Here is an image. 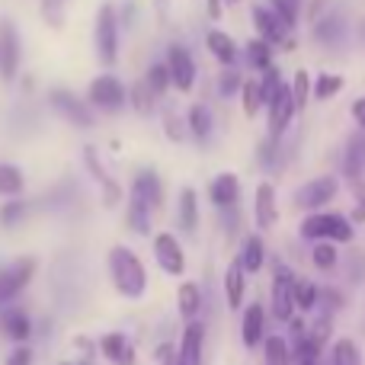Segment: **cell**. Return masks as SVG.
Segmentation results:
<instances>
[{"instance_id": "obj_1", "label": "cell", "mask_w": 365, "mask_h": 365, "mask_svg": "<svg viewBox=\"0 0 365 365\" xmlns=\"http://www.w3.org/2000/svg\"><path fill=\"white\" fill-rule=\"evenodd\" d=\"M109 276H113V285L122 298H141L148 289V269L138 257H135L128 247L115 244L109 250Z\"/></svg>"}, {"instance_id": "obj_2", "label": "cell", "mask_w": 365, "mask_h": 365, "mask_svg": "<svg viewBox=\"0 0 365 365\" xmlns=\"http://www.w3.org/2000/svg\"><path fill=\"white\" fill-rule=\"evenodd\" d=\"M304 240H334V244H349L353 240V225L346 221V215L340 212H311L298 227Z\"/></svg>"}, {"instance_id": "obj_3", "label": "cell", "mask_w": 365, "mask_h": 365, "mask_svg": "<svg viewBox=\"0 0 365 365\" xmlns=\"http://www.w3.org/2000/svg\"><path fill=\"white\" fill-rule=\"evenodd\" d=\"M96 55L106 68H113L119 58V16L113 4H103L96 13Z\"/></svg>"}, {"instance_id": "obj_4", "label": "cell", "mask_w": 365, "mask_h": 365, "mask_svg": "<svg viewBox=\"0 0 365 365\" xmlns=\"http://www.w3.org/2000/svg\"><path fill=\"white\" fill-rule=\"evenodd\" d=\"M336 189H340L336 177H317V180L304 182V186L295 192V205L304 208V212H317V208H324L327 202H334Z\"/></svg>"}, {"instance_id": "obj_5", "label": "cell", "mask_w": 365, "mask_h": 365, "mask_svg": "<svg viewBox=\"0 0 365 365\" xmlns=\"http://www.w3.org/2000/svg\"><path fill=\"white\" fill-rule=\"evenodd\" d=\"M32 272H36V259H32V257H23V259H16L13 266L0 269V304L13 302V298H16L19 292L29 285Z\"/></svg>"}, {"instance_id": "obj_6", "label": "cell", "mask_w": 365, "mask_h": 365, "mask_svg": "<svg viewBox=\"0 0 365 365\" xmlns=\"http://www.w3.org/2000/svg\"><path fill=\"white\" fill-rule=\"evenodd\" d=\"M90 103L103 113H115L125 103V87H122L119 77L113 74H100L93 83H90Z\"/></svg>"}, {"instance_id": "obj_7", "label": "cell", "mask_w": 365, "mask_h": 365, "mask_svg": "<svg viewBox=\"0 0 365 365\" xmlns=\"http://www.w3.org/2000/svg\"><path fill=\"white\" fill-rule=\"evenodd\" d=\"M292 314H295V276L285 266H279L272 279V317L289 321Z\"/></svg>"}, {"instance_id": "obj_8", "label": "cell", "mask_w": 365, "mask_h": 365, "mask_svg": "<svg viewBox=\"0 0 365 365\" xmlns=\"http://www.w3.org/2000/svg\"><path fill=\"white\" fill-rule=\"evenodd\" d=\"M269 106V138L279 141L289 128V122L295 119V103H292V90L285 83H279V90L272 93V100L266 103Z\"/></svg>"}, {"instance_id": "obj_9", "label": "cell", "mask_w": 365, "mask_h": 365, "mask_svg": "<svg viewBox=\"0 0 365 365\" xmlns=\"http://www.w3.org/2000/svg\"><path fill=\"white\" fill-rule=\"evenodd\" d=\"M154 257H158V266L167 276H182L186 272V257H182V247L173 234H158L154 237Z\"/></svg>"}, {"instance_id": "obj_10", "label": "cell", "mask_w": 365, "mask_h": 365, "mask_svg": "<svg viewBox=\"0 0 365 365\" xmlns=\"http://www.w3.org/2000/svg\"><path fill=\"white\" fill-rule=\"evenodd\" d=\"M48 100H51V106H55L68 122H74V125H81V128L93 125V113H90V106L83 100H77L71 90H61V87L51 90Z\"/></svg>"}, {"instance_id": "obj_11", "label": "cell", "mask_w": 365, "mask_h": 365, "mask_svg": "<svg viewBox=\"0 0 365 365\" xmlns=\"http://www.w3.org/2000/svg\"><path fill=\"white\" fill-rule=\"evenodd\" d=\"M167 71H170V83L177 90H192L195 83V61L182 45H173L167 51Z\"/></svg>"}, {"instance_id": "obj_12", "label": "cell", "mask_w": 365, "mask_h": 365, "mask_svg": "<svg viewBox=\"0 0 365 365\" xmlns=\"http://www.w3.org/2000/svg\"><path fill=\"white\" fill-rule=\"evenodd\" d=\"M19 68V36L10 23H0V77L6 83L16 77Z\"/></svg>"}, {"instance_id": "obj_13", "label": "cell", "mask_w": 365, "mask_h": 365, "mask_svg": "<svg viewBox=\"0 0 365 365\" xmlns=\"http://www.w3.org/2000/svg\"><path fill=\"white\" fill-rule=\"evenodd\" d=\"M83 160H87V167H90V173L96 177V182L103 186V205H106V208H115V205H119V199H122V189H119V182H115L106 170H103L96 148H83Z\"/></svg>"}, {"instance_id": "obj_14", "label": "cell", "mask_w": 365, "mask_h": 365, "mask_svg": "<svg viewBox=\"0 0 365 365\" xmlns=\"http://www.w3.org/2000/svg\"><path fill=\"white\" fill-rule=\"evenodd\" d=\"M202 346H205V327L189 321L186 330H182V340H180L177 365H202Z\"/></svg>"}, {"instance_id": "obj_15", "label": "cell", "mask_w": 365, "mask_h": 365, "mask_svg": "<svg viewBox=\"0 0 365 365\" xmlns=\"http://www.w3.org/2000/svg\"><path fill=\"white\" fill-rule=\"evenodd\" d=\"M253 26H257L259 38H266L269 45L285 42V36H289V26H285L269 6H253Z\"/></svg>"}, {"instance_id": "obj_16", "label": "cell", "mask_w": 365, "mask_h": 365, "mask_svg": "<svg viewBox=\"0 0 365 365\" xmlns=\"http://www.w3.org/2000/svg\"><path fill=\"white\" fill-rule=\"evenodd\" d=\"M100 353L106 356L113 365H135V346L132 340H128L125 334H119V330H113V334H106L100 340Z\"/></svg>"}, {"instance_id": "obj_17", "label": "cell", "mask_w": 365, "mask_h": 365, "mask_svg": "<svg viewBox=\"0 0 365 365\" xmlns=\"http://www.w3.org/2000/svg\"><path fill=\"white\" fill-rule=\"evenodd\" d=\"M132 192H135V199H141L151 212L164 205V186H160V177L154 170H141L138 177H135Z\"/></svg>"}, {"instance_id": "obj_18", "label": "cell", "mask_w": 365, "mask_h": 365, "mask_svg": "<svg viewBox=\"0 0 365 365\" xmlns=\"http://www.w3.org/2000/svg\"><path fill=\"white\" fill-rule=\"evenodd\" d=\"M253 212H257V227H272L279 221L276 189H272L269 182H259V186H257V202H253Z\"/></svg>"}, {"instance_id": "obj_19", "label": "cell", "mask_w": 365, "mask_h": 365, "mask_svg": "<svg viewBox=\"0 0 365 365\" xmlns=\"http://www.w3.org/2000/svg\"><path fill=\"white\" fill-rule=\"evenodd\" d=\"M263 330H266L263 304H247L244 321H240V340H244V346H257L263 340Z\"/></svg>"}, {"instance_id": "obj_20", "label": "cell", "mask_w": 365, "mask_h": 365, "mask_svg": "<svg viewBox=\"0 0 365 365\" xmlns=\"http://www.w3.org/2000/svg\"><path fill=\"white\" fill-rule=\"evenodd\" d=\"M208 195H212V202H215V208H227V205H234L237 202V195H240V182L234 173H218V177L212 180V186H208Z\"/></svg>"}, {"instance_id": "obj_21", "label": "cell", "mask_w": 365, "mask_h": 365, "mask_svg": "<svg viewBox=\"0 0 365 365\" xmlns=\"http://www.w3.org/2000/svg\"><path fill=\"white\" fill-rule=\"evenodd\" d=\"M362 167H365V135H353L346 141V154H343V173L346 180H356L362 177Z\"/></svg>"}, {"instance_id": "obj_22", "label": "cell", "mask_w": 365, "mask_h": 365, "mask_svg": "<svg viewBox=\"0 0 365 365\" xmlns=\"http://www.w3.org/2000/svg\"><path fill=\"white\" fill-rule=\"evenodd\" d=\"M244 276L247 272L240 266V259H234L225 272V292H227V308L231 311H240V304H244Z\"/></svg>"}, {"instance_id": "obj_23", "label": "cell", "mask_w": 365, "mask_h": 365, "mask_svg": "<svg viewBox=\"0 0 365 365\" xmlns=\"http://www.w3.org/2000/svg\"><path fill=\"white\" fill-rule=\"evenodd\" d=\"M205 45H208V51H212V55L218 58L221 64H227V68L237 61V45H234V38L227 36V32L212 29V32L205 36Z\"/></svg>"}, {"instance_id": "obj_24", "label": "cell", "mask_w": 365, "mask_h": 365, "mask_svg": "<svg viewBox=\"0 0 365 365\" xmlns=\"http://www.w3.org/2000/svg\"><path fill=\"white\" fill-rule=\"evenodd\" d=\"M237 259H240V266H244V272H259L263 269V259H266L263 237H259V234H247Z\"/></svg>"}, {"instance_id": "obj_25", "label": "cell", "mask_w": 365, "mask_h": 365, "mask_svg": "<svg viewBox=\"0 0 365 365\" xmlns=\"http://www.w3.org/2000/svg\"><path fill=\"white\" fill-rule=\"evenodd\" d=\"M0 327H4V334L10 336L13 343H26L32 334V321L26 311H6V314L0 317Z\"/></svg>"}, {"instance_id": "obj_26", "label": "cell", "mask_w": 365, "mask_h": 365, "mask_svg": "<svg viewBox=\"0 0 365 365\" xmlns=\"http://www.w3.org/2000/svg\"><path fill=\"white\" fill-rule=\"evenodd\" d=\"M343 32H346V26H343V16L340 13H327V16L314 19V38L324 45H336L343 38Z\"/></svg>"}, {"instance_id": "obj_27", "label": "cell", "mask_w": 365, "mask_h": 365, "mask_svg": "<svg viewBox=\"0 0 365 365\" xmlns=\"http://www.w3.org/2000/svg\"><path fill=\"white\" fill-rule=\"evenodd\" d=\"M177 304H180V317L182 321H195V314H199L202 308V292L195 282H182L180 292H177Z\"/></svg>"}, {"instance_id": "obj_28", "label": "cell", "mask_w": 365, "mask_h": 365, "mask_svg": "<svg viewBox=\"0 0 365 365\" xmlns=\"http://www.w3.org/2000/svg\"><path fill=\"white\" fill-rule=\"evenodd\" d=\"M186 128L195 141H205L208 135H212V113H208L205 106H192L186 113Z\"/></svg>"}, {"instance_id": "obj_29", "label": "cell", "mask_w": 365, "mask_h": 365, "mask_svg": "<svg viewBox=\"0 0 365 365\" xmlns=\"http://www.w3.org/2000/svg\"><path fill=\"white\" fill-rule=\"evenodd\" d=\"M199 225V199H195L192 189H182L180 192V227L182 231H195Z\"/></svg>"}, {"instance_id": "obj_30", "label": "cell", "mask_w": 365, "mask_h": 365, "mask_svg": "<svg viewBox=\"0 0 365 365\" xmlns=\"http://www.w3.org/2000/svg\"><path fill=\"white\" fill-rule=\"evenodd\" d=\"M125 100H132V109L138 115H151L154 113V100H158V96L151 93V87H148L145 81H138L132 90H125Z\"/></svg>"}, {"instance_id": "obj_31", "label": "cell", "mask_w": 365, "mask_h": 365, "mask_svg": "<svg viewBox=\"0 0 365 365\" xmlns=\"http://www.w3.org/2000/svg\"><path fill=\"white\" fill-rule=\"evenodd\" d=\"M128 227H132L135 234H151V208L141 199H135V195H132V202H128Z\"/></svg>"}, {"instance_id": "obj_32", "label": "cell", "mask_w": 365, "mask_h": 365, "mask_svg": "<svg viewBox=\"0 0 365 365\" xmlns=\"http://www.w3.org/2000/svg\"><path fill=\"white\" fill-rule=\"evenodd\" d=\"M26 186L23 173H19V167L13 164H0V195H6V199H13V195H19Z\"/></svg>"}, {"instance_id": "obj_33", "label": "cell", "mask_w": 365, "mask_h": 365, "mask_svg": "<svg viewBox=\"0 0 365 365\" xmlns=\"http://www.w3.org/2000/svg\"><path fill=\"white\" fill-rule=\"evenodd\" d=\"M247 61H250V68L266 71L272 64V45L266 42V38H253V42H247Z\"/></svg>"}, {"instance_id": "obj_34", "label": "cell", "mask_w": 365, "mask_h": 365, "mask_svg": "<svg viewBox=\"0 0 365 365\" xmlns=\"http://www.w3.org/2000/svg\"><path fill=\"white\" fill-rule=\"evenodd\" d=\"M266 365H292V346L282 336H269L266 340Z\"/></svg>"}, {"instance_id": "obj_35", "label": "cell", "mask_w": 365, "mask_h": 365, "mask_svg": "<svg viewBox=\"0 0 365 365\" xmlns=\"http://www.w3.org/2000/svg\"><path fill=\"white\" fill-rule=\"evenodd\" d=\"M330 365H362V356H359V346L353 340H336L334 343V359Z\"/></svg>"}, {"instance_id": "obj_36", "label": "cell", "mask_w": 365, "mask_h": 365, "mask_svg": "<svg viewBox=\"0 0 365 365\" xmlns=\"http://www.w3.org/2000/svg\"><path fill=\"white\" fill-rule=\"evenodd\" d=\"M269 10L292 29L298 23V13H302V0H269Z\"/></svg>"}, {"instance_id": "obj_37", "label": "cell", "mask_w": 365, "mask_h": 365, "mask_svg": "<svg viewBox=\"0 0 365 365\" xmlns=\"http://www.w3.org/2000/svg\"><path fill=\"white\" fill-rule=\"evenodd\" d=\"M317 285L314 282H308V279H295V308H302V311H311L317 304Z\"/></svg>"}, {"instance_id": "obj_38", "label": "cell", "mask_w": 365, "mask_h": 365, "mask_svg": "<svg viewBox=\"0 0 365 365\" xmlns=\"http://www.w3.org/2000/svg\"><path fill=\"white\" fill-rule=\"evenodd\" d=\"M292 103H295V113H302L308 106V96H311V77L308 71H298L295 74V83H292Z\"/></svg>"}, {"instance_id": "obj_39", "label": "cell", "mask_w": 365, "mask_h": 365, "mask_svg": "<svg viewBox=\"0 0 365 365\" xmlns=\"http://www.w3.org/2000/svg\"><path fill=\"white\" fill-rule=\"evenodd\" d=\"M145 83L151 87L154 96H164L167 87H170V71H167V64H151V71H148Z\"/></svg>"}, {"instance_id": "obj_40", "label": "cell", "mask_w": 365, "mask_h": 365, "mask_svg": "<svg viewBox=\"0 0 365 365\" xmlns=\"http://www.w3.org/2000/svg\"><path fill=\"white\" fill-rule=\"evenodd\" d=\"M26 218V202H19V195H13L4 208H0V227H16Z\"/></svg>"}, {"instance_id": "obj_41", "label": "cell", "mask_w": 365, "mask_h": 365, "mask_svg": "<svg viewBox=\"0 0 365 365\" xmlns=\"http://www.w3.org/2000/svg\"><path fill=\"white\" fill-rule=\"evenodd\" d=\"M343 90V77L340 74H321L314 83V96L317 100H334L336 93Z\"/></svg>"}, {"instance_id": "obj_42", "label": "cell", "mask_w": 365, "mask_h": 365, "mask_svg": "<svg viewBox=\"0 0 365 365\" xmlns=\"http://www.w3.org/2000/svg\"><path fill=\"white\" fill-rule=\"evenodd\" d=\"M240 96H244V113L257 115L263 109V96H259V83L257 81H244L240 83Z\"/></svg>"}, {"instance_id": "obj_43", "label": "cell", "mask_w": 365, "mask_h": 365, "mask_svg": "<svg viewBox=\"0 0 365 365\" xmlns=\"http://www.w3.org/2000/svg\"><path fill=\"white\" fill-rule=\"evenodd\" d=\"M311 259H314L317 269H334V266H336V247L334 244H324V240H314Z\"/></svg>"}, {"instance_id": "obj_44", "label": "cell", "mask_w": 365, "mask_h": 365, "mask_svg": "<svg viewBox=\"0 0 365 365\" xmlns=\"http://www.w3.org/2000/svg\"><path fill=\"white\" fill-rule=\"evenodd\" d=\"M257 83H259V96H263V106H266V103L272 100V93L279 90V83H282V77H279V68H272V64H269V68L263 71V81H257Z\"/></svg>"}, {"instance_id": "obj_45", "label": "cell", "mask_w": 365, "mask_h": 365, "mask_svg": "<svg viewBox=\"0 0 365 365\" xmlns=\"http://www.w3.org/2000/svg\"><path fill=\"white\" fill-rule=\"evenodd\" d=\"M330 330H334V317H330L327 311H324V314H321V321L314 324V330H311V336H308V340L314 343V346H321V349H324V343H327Z\"/></svg>"}, {"instance_id": "obj_46", "label": "cell", "mask_w": 365, "mask_h": 365, "mask_svg": "<svg viewBox=\"0 0 365 365\" xmlns=\"http://www.w3.org/2000/svg\"><path fill=\"white\" fill-rule=\"evenodd\" d=\"M240 83H244V77H240L237 71H225V74H221V81H218L221 96H234L240 90Z\"/></svg>"}, {"instance_id": "obj_47", "label": "cell", "mask_w": 365, "mask_h": 365, "mask_svg": "<svg viewBox=\"0 0 365 365\" xmlns=\"http://www.w3.org/2000/svg\"><path fill=\"white\" fill-rule=\"evenodd\" d=\"M353 189H356V208H353V221H365V182L356 177L353 180Z\"/></svg>"}, {"instance_id": "obj_48", "label": "cell", "mask_w": 365, "mask_h": 365, "mask_svg": "<svg viewBox=\"0 0 365 365\" xmlns=\"http://www.w3.org/2000/svg\"><path fill=\"white\" fill-rule=\"evenodd\" d=\"M4 365H32V349L29 346H16L10 356H6Z\"/></svg>"}, {"instance_id": "obj_49", "label": "cell", "mask_w": 365, "mask_h": 365, "mask_svg": "<svg viewBox=\"0 0 365 365\" xmlns=\"http://www.w3.org/2000/svg\"><path fill=\"white\" fill-rule=\"evenodd\" d=\"M289 321H292V317H289ZM289 334H292V343L302 340V336H304V317H295V321L289 324Z\"/></svg>"}, {"instance_id": "obj_50", "label": "cell", "mask_w": 365, "mask_h": 365, "mask_svg": "<svg viewBox=\"0 0 365 365\" xmlns=\"http://www.w3.org/2000/svg\"><path fill=\"white\" fill-rule=\"evenodd\" d=\"M164 128L173 135V141H182V128H180V122L173 119V115H167V119H164Z\"/></svg>"}, {"instance_id": "obj_51", "label": "cell", "mask_w": 365, "mask_h": 365, "mask_svg": "<svg viewBox=\"0 0 365 365\" xmlns=\"http://www.w3.org/2000/svg\"><path fill=\"white\" fill-rule=\"evenodd\" d=\"M353 119L359 122V128L365 132V96H362V100H356V103H353Z\"/></svg>"}, {"instance_id": "obj_52", "label": "cell", "mask_w": 365, "mask_h": 365, "mask_svg": "<svg viewBox=\"0 0 365 365\" xmlns=\"http://www.w3.org/2000/svg\"><path fill=\"white\" fill-rule=\"evenodd\" d=\"M208 16L221 19V0H208Z\"/></svg>"}, {"instance_id": "obj_53", "label": "cell", "mask_w": 365, "mask_h": 365, "mask_svg": "<svg viewBox=\"0 0 365 365\" xmlns=\"http://www.w3.org/2000/svg\"><path fill=\"white\" fill-rule=\"evenodd\" d=\"M160 356H164V365H177V359L170 356V349H160Z\"/></svg>"}, {"instance_id": "obj_54", "label": "cell", "mask_w": 365, "mask_h": 365, "mask_svg": "<svg viewBox=\"0 0 365 365\" xmlns=\"http://www.w3.org/2000/svg\"><path fill=\"white\" fill-rule=\"evenodd\" d=\"M58 365H87V362H58Z\"/></svg>"}, {"instance_id": "obj_55", "label": "cell", "mask_w": 365, "mask_h": 365, "mask_svg": "<svg viewBox=\"0 0 365 365\" xmlns=\"http://www.w3.org/2000/svg\"><path fill=\"white\" fill-rule=\"evenodd\" d=\"M231 4H234V0H231Z\"/></svg>"}]
</instances>
